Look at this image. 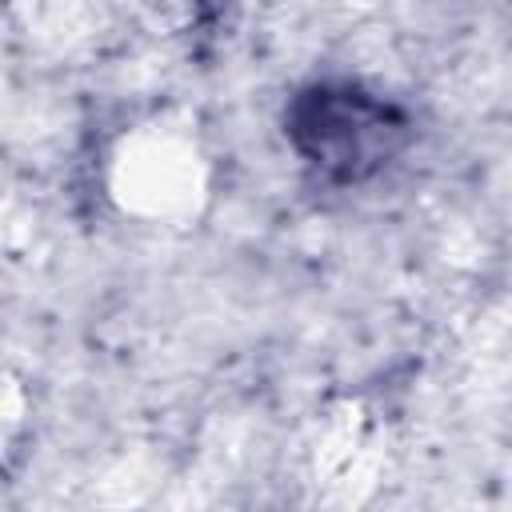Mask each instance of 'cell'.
<instances>
[{"instance_id": "1", "label": "cell", "mask_w": 512, "mask_h": 512, "mask_svg": "<svg viewBox=\"0 0 512 512\" xmlns=\"http://www.w3.org/2000/svg\"><path fill=\"white\" fill-rule=\"evenodd\" d=\"M292 152L336 184L380 176L412 136L408 112L360 80H312L284 108Z\"/></svg>"}]
</instances>
